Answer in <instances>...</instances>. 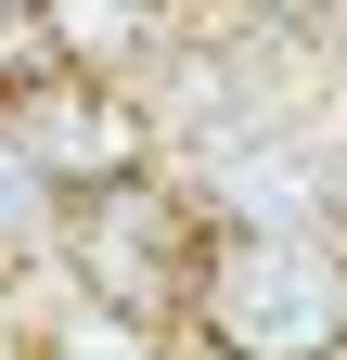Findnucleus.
I'll return each instance as SVG.
<instances>
[{
	"label": "nucleus",
	"mask_w": 347,
	"mask_h": 360,
	"mask_svg": "<svg viewBox=\"0 0 347 360\" xmlns=\"http://www.w3.org/2000/svg\"><path fill=\"white\" fill-rule=\"evenodd\" d=\"M0 103H13L26 155L52 167V193H103V180H142V167H167V129H155V103H142L129 77L39 65V77H13V90H0Z\"/></svg>",
	"instance_id": "obj_3"
},
{
	"label": "nucleus",
	"mask_w": 347,
	"mask_h": 360,
	"mask_svg": "<svg viewBox=\"0 0 347 360\" xmlns=\"http://www.w3.org/2000/svg\"><path fill=\"white\" fill-rule=\"evenodd\" d=\"M52 232H65V193H52V167L26 155L13 103H0V270H52Z\"/></svg>",
	"instance_id": "obj_5"
},
{
	"label": "nucleus",
	"mask_w": 347,
	"mask_h": 360,
	"mask_svg": "<svg viewBox=\"0 0 347 360\" xmlns=\"http://www.w3.org/2000/svg\"><path fill=\"white\" fill-rule=\"evenodd\" d=\"M193 270H206V206H193L167 167L103 180V193H65V232H52V283H65V296L181 335V322H193Z\"/></svg>",
	"instance_id": "obj_2"
},
{
	"label": "nucleus",
	"mask_w": 347,
	"mask_h": 360,
	"mask_svg": "<svg viewBox=\"0 0 347 360\" xmlns=\"http://www.w3.org/2000/svg\"><path fill=\"white\" fill-rule=\"evenodd\" d=\"M0 13H39V0H0Z\"/></svg>",
	"instance_id": "obj_9"
},
{
	"label": "nucleus",
	"mask_w": 347,
	"mask_h": 360,
	"mask_svg": "<svg viewBox=\"0 0 347 360\" xmlns=\"http://www.w3.org/2000/svg\"><path fill=\"white\" fill-rule=\"evenodd\" d=\"M26 360H193V335H167V322H116V309L65 296L52 322L26 335Z\"/></svg>",
	"instance_id": "obj_6"
},
{
	"label": "nucleus",
	"mask_w": 347,
	"mask_h": 360,
	"mask_svg": "<svg viewBox=\"0 0 347 360\" xmlns=\"http://www.w3.org/2000/svg\"><path fill=\"white\" fill-rule=\"evenodd\" d=\"M181 26H193V13H155V0H39L52 65H77V77H129V90L167 65V39H181Z\"/></svg>",
	"instance_id": "obj_4"
},
{
	"label": "nucleus",
	"mask_w": 347,
	"mask_h": 360,
	"mask_svg": "<svg viewBox=\"0 0 347 360\" xmlns=\"http://www.w3.org/2000/svg\"><path fill=\"white\" fill-rule=\"evenodd\" d=\"M155 13H193V0H155Z\"/></svg>",
	"instance_id": "obj_8"
},
{
	"label": "nucleus",
	"mask_w": 347,
	"mask_h": 360,
	"mask_svg": "<svg viewBox=\"0 0 347 360\" xmlns=\"http://www.w3.org/2000/svg\"><path fill=\"white\" fill-rule=\"evenodd\" d=\"M309 52H322V77L347 90V0H309Z\"/></svg>",
	"instance_id": "obj_7"
},
{
	"label": "nucleus",
	"mask_w": 347,
	"mask_h": 360,
	"mask_svg": "<svg viewBox=\"0 0 347 360\" xmlns=\"http://www.w3.org/2000/svg\"><path fill=\"white\" fill-rule=\"evenodd\" d=\"M193 360H347V232H206Z\"/></svg>",
	"instance_id": "obj_1"
}]
</instances>
